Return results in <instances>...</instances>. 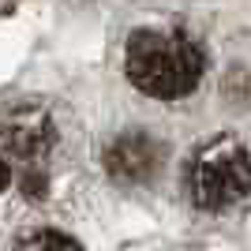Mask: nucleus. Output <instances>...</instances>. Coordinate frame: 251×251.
Instances as JSON below:
<instances>
[{"label": "nucleus", "instance_id": "nucleus-1", "mask_svg": "<svg viewBox=\"0 0 251 251\" xmlns=\"http://www.w3.org/2000/svg\"><path fill=\"white\" fill-rule=\"evenodd\" d=\"M124 68L135 90L161 101L188 98L206 72V52L184 30H135L124 49Z\"/></svg>", "mask_w": 251, "mask_h": 251}, {"label": "nucleus", "instance_id": "nucleus-2", "mask_svg": "<svg viewBox=\"0 0 251 251\" xmlns=\"http://www.w3.org/2000/svg\"><path fill=\"white\" fill-rule=\"evenodd\" d=\"M188 188L199 210H229L251 191V154L240 139L221 135L195 154L188 173Z\"/></svg>", "mask_w": 251, "mask_h": 251}, {"label": "nucleus", "instance_id": "nucleus-3", "mask_svg": "<svg viewBox=\"0 0 251 251\" xmlns=\"http://www.w3.org/2000/svg\"><path fill=\"white\" fill-rule=\"evenodd\" d=\"M52 139H56V131H52L45 113H23V109H15L0 124V147L8 150V154L23 157V161L42 157L52 147Z\"/></svg>", "mask_w": 251, "mask_h": 251}, {"label": "nucleus", "instance_id": "nucleus-4", "mask_svg": "<svg viewBox=\"0 0 251 251\" xmlns=\"http://www.w3.org/2000/svg\"><path fill=\"white\" fill-rule=\"evenodd\" d=\"M157 161H161V154H157V147L147 135L116 139L113 147H109V154H105L109 173H113L116 180H131V184H135V180H150L157 173Z\"/></svg>", "mask_w": 251, "mask_h": 251}, {"label": "nucleus", "instance_id": "nucleus-5", "mask_svg": "<svg viewBox=\"0 0 251 251\" xmlns=\"http://www.w3.org/2000/svg\"><path fill=\"white\" fill-rule=\"evenodd\" d=\"M11 251H83V248H79L72 236L56 232V229H34V232H26Z\"/></svg>", "mask_w": 251, "mask_h": 251}, {"label": "nucleus", "instance_id": "nucleus-6", "mask_svg": "<svg viewBox=\"0 0 251 251\" xmlns=\"http://www.w3.org/2000/svg\"><path fill=\"white\" fill-rule=\"evenodd\" d=\"M8 184H11V169H8V165H4V161H0V191L8 188Z\"/></svg>", "mask_w": 251, "mask_h": 251}]
</instances>
